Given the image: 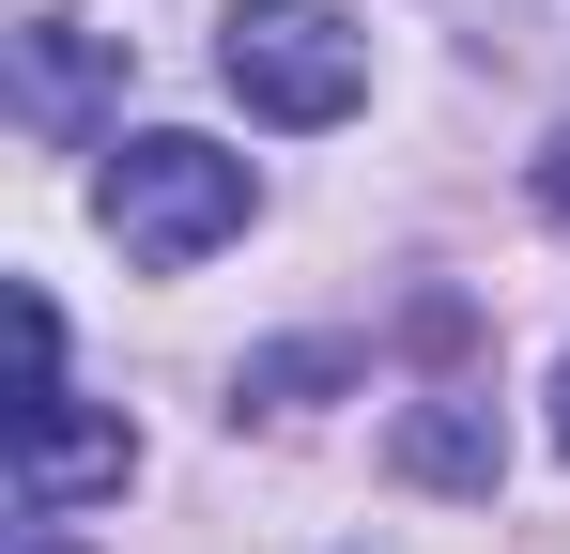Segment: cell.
I'll use <instances>...</instances> for the list:
<instances>
[{
    "label": "cell",
    "instance_id": "cell-1",
    "mask_svg": "<svg viewBox=\"0 0 570 554\" xmlns=\"http://www.w3.org/2000/svg\"><path fill=\"white\" fill-rule=\"evenodd\" d=\"M94 200H108V231H124V263L186 277V263H216L247 231V155H216V139H124Z\"/></svg>",
    "mask_w": 570,
    "mask_h": 554
},
{
    "label": "cell",
    "instance_id": "cell-2",
    "mask_svg": "<svg viewBox=\"0 0 570 554\" xmlns=\"http://www.w3.org/2000/svg\"><path fill=\"white\" fill-rule=\"evenodd\" d=\"M216 78L247 92L263 123H340V108L371 92V47H355V16H324V0H232V16H216Z\"/></svg>",
    "mask_w": 570,
    "mask_h": 554
},
{
    "label": "cell",
    "instance_id": "cell-3",
    "mask_svg": "<svg viewBox=\"0 0 570 554\" xmlns=\"http://www.w3.org/2000/svg\"><path fill=\"white\" fill-rule=\"evenodd\" d=\"M124 477H139V432L124 416H78V400H31L16 416V508L31 524H62L78 493H124Z\"/></svg>",
    "mask_w": 570,
    "mask_h": 554
},
{
    "label": "cell",
    "instance_id": "cell-4",
    "mask_svg": "<svg viewBox=\"0 0 570 554\" xmlns=\"http://www.w3.org/2000/svg\"><path fill=\"white\" fill-rule=\"evenodd\" d=\"M385 477H416V493H493V477H509L493 400H416V416L385 432Z\"/></svg>",
    "mask_w": 570,
    "mask_h": 554
},
{
    "label": "cell",
    "instance_id": "cell-5",
    "mask_svg": "<svg viewBox=\"0 0 570 554\" xmlns=\"http://www.w3.org/2000/svg\"><path fill=\"white\" fill-rule=\"evenodd\" d=\"M108 78H124V31H78V16H31L16 31V108L31 123H78Z\"/></svg>",
    "mask_w": 570,
    "mask_h": 554
},
{
    "label": "cell",
    "instance_id": "cell-6",
    "mask_svg": "<svg viewBox=\"0 0 570 554\" xmlns=\"http://www.w3.org/2000/svg\"><path fill=\"white\" fill-rule=\"evenodd\" d=\"M340 369H355L340 339H308V355H263V369H247V400H263V416H293V400H308V385H340Z\"/></svg>",
    "mask_w": 570,
    "mask_h": 554
},
{
    "label": "cell",
    "instance_id": "cell-7",
    "mask_svg": "<svg viewBox=\"0 0 570 554\" xmlns=\"http://www.w3.org/2000/svg\"><path fill=\"white\" fill-rule=\"evenodd\" d=\"M540 200H556V216H570V123H556V155H540Z\"/></svg>",
    "mask_w": 570,
    "mask_h": 554
},
{
    "label": "cell",
    "instance_id": "cell-8",
    "mask_svg": "<svg viewBox=\"0 0 570 554\" xmlns=\"http://www.w3.org/2000/svg\"><path fill=\"white\" fill-rule=\"evenodd\" d=\"M556 447H570V355H556Z\"/></svg>",
    "mask_w": 570,
    "mask_h": 554
},
{
    "label": "cell",
    "instance_id": "cell-9",
    "mask_svg": "<svg viewBox=\"0 0 570 554\" xmlns=\"http://www.w3.org/2000/svg\"><path fill=\"white\" fill-rule=\"evenodd\" d=\"M31 554H78V540H62V524H31Z\"/></svg>",
    "mask_w": 570,
    "mask_h": 554
}]
</instances>
